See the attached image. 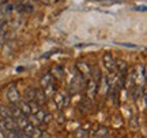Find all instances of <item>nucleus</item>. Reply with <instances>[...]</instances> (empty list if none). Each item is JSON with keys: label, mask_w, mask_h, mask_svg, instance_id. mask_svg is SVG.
<instances>
[{"label": "nucleus", "mask_w": 147, "mask_h": 138, "mask_svg": "<svg viewBox=\"0 0 147 138\" xmlns=\"http://www.w3.org/2000/svg\"><path fill=\"white\" fill-rule=\"evenodd\" d=\"M5 97H7V100L10 101V104H18V103L21 101V94H19V90L15 88V85H14V84L8 88V90H7V93H5Z\"/></svg>", "instance_id": "f257e3e1"}, {"label": "nucleus", "mask_w": 147, "mask_h": 138, "mask_svg": "<svg viewBox=\"0 0 147 138\" xmlns=\"http://www.w3.org/2000/svg\"><path fill=\"white\" fill-rule=\"evenodd\" d=\"M76 71H78L82 78H86V80H90L91 78V67L86 62H79L76 63Z\"/></svg>", "instance_id": "f03ea898"}, {"label": "nucleus", "mask_w": 147, "mask_h": 138, "mask_svg": "<svg viewBox=\"0 0 147 138\" xmlns=\"http://www.w3.org/2000/svg\"><path fill=\"white\" fill-rule=\"evenodd\" d=\"M102 60H104V66H105V69L108 70L109 73H113V71H116V60L113 59L112 53L106 52L105 55H104Z\"/></svg>", "instance_id": "7ed1b4c3"}, {"label": "nucleus", "mask_w": 147, "mask_h": 138, "mask_svg": "<svg viewBox=\"0 0 147 138\" xmlns=\"http://www.w3.org/2000/svg\"><path fill=\"white\" fill-rule=\"evenodd\" d=\"M16 128V124H15V120L14 119H1L0 120V130L3 131H10V130H14Z\"/></svg>", "instance_id": "20e7f679"}, {"label": "nucleus", "mask_w": 147, "mask_h": 138, "mask_svg": "<svg viewBox=\"0 0 147 138\" xmlns=\"http://www.w3.org/2000/svg\"><path fill=\"white\" fill-rule=\"evenodd\" d=\"M34 116H36L41 123L42 122H44V123H49V122H51V118H52V116H51V114H48L47 109H44L42 107H40V109L36 112V115H34Z\"/></svg>", "instance_id": "39448f33"}, {"label": "nucleus", "mask_w": 147, "mask_h": 138, "mask_svg": "<svg viewBox=\"0 0 147 138\" xmlns=\"http://www.w3.org/2000/svg\"><path fill=\"white\" fill-rule=\"evenodd\" d=\"M34 101H36L40 107L44 105V104L48 101V97H47V94H45L44 89H41V88L36 89V97H34Z\"/></svg>", "instance_id": "423d86ee"}, {"label": "nucleus", "mask_w": 147, "mask_h": 138, "mask_svg": "<svg viewBox=\"0 0 147 138\" xmlns=\"http://www.w3.org/2000/svg\"><path fill=\"white\" fill-rule=\"evenodd\" d=\"M86 90H87V93H89V96L93 99L95 96V93L98 92V85L95 84V81L93 80V78H90L89 81H87V85H86Z\"/></svg>", "instance_id": "0eeeda50"}, {"label": "nucleus", "mask_w": 147, "mask_h": 138, "mask_svg": "<svg viewBox=\"0 0 147 138\" xmlns=\"http://www.w3.org/2000/svg\"><path fill=\"white\" fill-rule=\"evenodd\" d=\"M116 70L119 71L120 75H127V73H128V64H127L125 60H123V59L116 60Z\"/></svg>", "instance_id": "6e6552de"}, {"label": "nucleus", "mask_w": 147, "mask_h": 138, "mask_svg": "<svg viewBox=\"0 0 147 138\" xmlns=\"http://www.w3.org/2000/svg\"><path fill=\"white\" fill-rule=\"evenodd\" d=\"M53 84V77L51 73H47V74L42 75L41 78V89H45V88H48L49 85H52Z\"/></svg>", "instance_id": "1a4fd4ad"}, {"label": "nucleus", "mask_w": 147, "mask_h": 138, "mask_svg": "<svg viewBox=\"0 0 147 138\" xmlns=\"http://www.w3.org/2000/svg\"><path fill=\"white\" fill-rule=\"evenodd\" d=\"M18 107H19V109H21L22 115H25L26 118H29L30 115H32L30 107H29V103H26V101H19V103H18Z\"/></svg>", "instance_id": "9d476101"}, {"label": "nucleus", "mask_w": 147, "mask_h": 138, "mask_svg": "<svg viewBox=\"0 0 147 138\" xmlns=\"http://www.w3.org/2000/svg\"><path fill=\"white\" fill-rule=\"evenodd\" d=\"M14 120H15L16 128H19V130H22L23 127H26L27 124H29V119H27L25 115H21V116H18L16 119H14Z\"/></svg>", "instance_id": "9b49d317"}, {"label": "nucleus", "mask_w": 147, "mask_h": 138, "mask_svg": "<svg viewBox=\"0 0 147 138\" xmlns=\"http://www.w3.org/2000/svg\"><path fill=\"white\" fill-rule=\"evenodd\" d=\"M0 118L1 119H14L11 116V112L8 109V105H4V104H0Z\"/></svg>", "instance_id": "f8f14e48"}, {"label": "nucleus", "mask_w": 147, "mask_h": 138, "mask_svg": "<svg viewBox=\"0 0 147 138\" xmlns=\"http://www.w3.org/2000/svg\"><path fill=\"white\" fill-rule=\"evenodd\" d=\"M5 138H22L23 137V133L19 128H14V130H10V131H5Z\"/></svg>", "instance_id": "ddd939ff"}, {"label": "nucleus", "mask_w": 147, "mask_h": 138, "mask_svg": "<svg viewBox=\"0 0 147 138\" xmlns=\"http://www.w3.org/2000/svg\"><path fill=\"white\" fill-rule=\"evenodd\" d=\"M34 97H36V89L34 88H27L25 90V101L26 103L34 101Z\"/></svg>", "instance_id": "4468645a"}, {"label": "nucleus", "mask_w": 147, "mask_h": 138, "mask_svg": "<svg viewBox=\"0 0 147 138\" xmlns=\"http://www.w3.org/2000/svg\"><path fill=\"white\" fill-rule=\"evenodd\" d=\"M82 89V80H79L78 77H75L72 81H71V90L78 93L79 90Z\"/></svg>", "instance_id": "2eb2a0df"}, {"label": "nucleus", "mask_w": 147, "mask_h": 138, "mask_svg": "<svg viewBox=\"0 0 147 138\" xmlns=\"http://www.w3.org/2000/svg\"><path fill=\"white\" fill-rule=\"evenodd\" d=\"M8 109H10L11 116L14 118V119H16L18 116H21L22 115V112H21V109H19L18 104H10V105H8Z\"/></svg>", "instance_id": "dca6fc26"}, {"label": "nucleus", "mask_w": 147, "mask_h": 138, "mask_svg": "<svg viewBox=\"0 0 147 138\" xmlns=\"http://www.w3.org/2000/svg\"><path fill=\"white\" fill-rule=\"evenodd\" d=\"M34 128H36V127H34L33 124H30V123H29L26 127L22 128V133H23V135H26V137H30V138H32L33 134H34Z\"/></svg>", "instance_id": "f3484780"}, {"label": "nucleus", "mask_w": 147, "mask_h": 138, "mask_svg": "<svg viewBox=\"0 0 147 138\" xmlns=\"http://www.w3.org/2000/svg\"><path fill=\"white\" fill-rule=\"evenodd\" d=\"M0 10H1V12H3V15H5V14H10L11 11H14V5L10 4V3L7 1L5 4L0 5Z\"/></svg>", "instance_id": "a211bd4d"}, {"label": "nucleus", "mask_w": 147, "mask_h": 138, "mask_svg": "<svg viewBox=\"0 0 147 138\" xmlns=\"http://www.w3.org/2000/svg\"><path fill=\"white\" fill-rule=\"evenodd\" d=\"M29 107H30V111H32V115H36V112L40 109V105L37 104L36 101H30L29 103Z\"/></svg>", "instance_id": "6ab92c4d"}, {"label": "nucleus", "mask_w": 147, "mask_h": 138, "mask_svg": "<svg viewBox=\"0 0 147 138\" xmlns=\"http://www.w3.org/2000/svg\"><path fill=\"white\" fill-rule=\"evenodd\" d=\"M75 138H87V131H84L82 128H79L75 131Z\"/></svg>", "instance_id": "aec40b11"}, {"label": "nucleus", "mask_w": 147, "mask_h": 138, "mask_svg": "<svg viewBox=\"0 0 147 138\" xmlns=\"http://www.w3.org/2000/svg\"><path fill=\"white\" fill-rule=\"evenodd\" d=\"M134 10L142 11V12H144V11H146V5H144V4H143V5H135V7H134Z\"/></svg>", "instance_id": "412c9836"}, {"label": "nucleus", "mask_w": 147, "mask_h": 138, "mask_svg": "<svg viewBox=\"0 0 147 138\" xmlns=\"http://www.w3.org/2000/svg\"><path fill=\"white\" fill-rule=\"evenodd\" d=\"M57 122H59V123H64V116H63V114H59Z\"/></svg>", "instance_id": "4be33fe9"}, {"label": "nucleus", "mask_w": 147, "mask_h": 138, "mask_svg": "<svg viewBox=\"0 0 147 138\" xmlns=\"http://www.w3.org/2000/svg\"><path fill=\"white\" fill-rule=\"evenodd\" d=\"M0 138H5V134L3 130H0Z\"/></svg>", "instance_id": "5701e85b"}, {"label": "nucleus", "mask_w": 147, "mask_h": 138, "mask_svg": "<svg viewBox=\"0 0 147 138\" xmlns=\"http://www.w3.org/2000/svg\"><path fill=\"white\" fill-rule=\"evenodd\" d=\"M7 3V0H0V5H3V4H5Z\"/></svg>", "instance_id": "b1692460"}, {"label": "nucleus", "mask_w": 147, "mask_h": 138, "mask_svg": "<svg viewBox=\"0 0 147 138\" xmlns=\"http://www.w3.org/2000/svg\"><path fill=\"white\" fill-rule=\"evenodd\" d=\"M1 48H3V41L0 40V49H1Z\"/></svg>", "instance_id": "393cba45"}, {"label": "nucleus", "mask_w": 147, "mask_h": 138, "mask_svg": "<svg viewBox=\"0 0 147 138\" xmlns=\"http://www.w3.org/2000/svg\"><path fill=\"white\" fill-rule=\"evenodd\" d=\"M113 1H119V3H123V0H113Z\"/></svg>", "instance_id": "a878e982"}, {"label": "nucleus", "mask_w": 147, "mask_h": 138, "mask_svg": "<svg viewBox=\"0 0 147 138\" xmlns=\"http://www.w3.org/2000/svg\"><path fill=\"white\" fill-rule=\"evenodd\" d=\"M1 33H3V29H1V26H0V36H1Z\"/></svg>", "instance_id": "bb28decb"}, {"label": "nucleus", "mask_w": 147, "mask_h": 138, "mask_svg": "<svg viewBox=\"0 0 147 138\" xmlns=\"http://www.w3.org/2000/svg\"><path fill=\"white\" fill-rule=\"evenodd\" d=\"M22 138H30V137H26V135H23V137H22Z\"/></svg>", "instance_id": "cd10ccee"}, {"label": "nucleus", "mask_w": 147, "mask_h": 138, "mask_svg": "<svg viewBox=\"0 0 147 138\" xmlns=\"http://www.w3.org/2000/svg\"><path fill=\"white\" fill-rule=\"evenodd\" d=\"M98 1H105V0H98Z\"/></svg>", "instance_id": "c85d7f7f"}, {"label": "nucleus", "mask_w": 147, "mask_h": 138, "mask_svg": "<svg viewBox=\"0 0 147 138\" xmlns=\"http://www.w3.org/2000/svg\"><path fill=\"white\" fill-rule=\"evenodd\" d=\"M0 120H1V118H0Z\"/></svg>", "instance_id": "c756f323"}, {"label": "nucleus", "mask_w": 147, "mask_h": 138, "mask_svg": "<svg viewBox=\"0 0 147 138\" xmlns=\"http://www.w3.org/2000/svg\"><path fill=\"white\" fill-rule=\"evenodd\" d=\"M36 1H37V0H36Z\"/></svg>", "instance_id": "7c9ffc66"}]
</instances>
